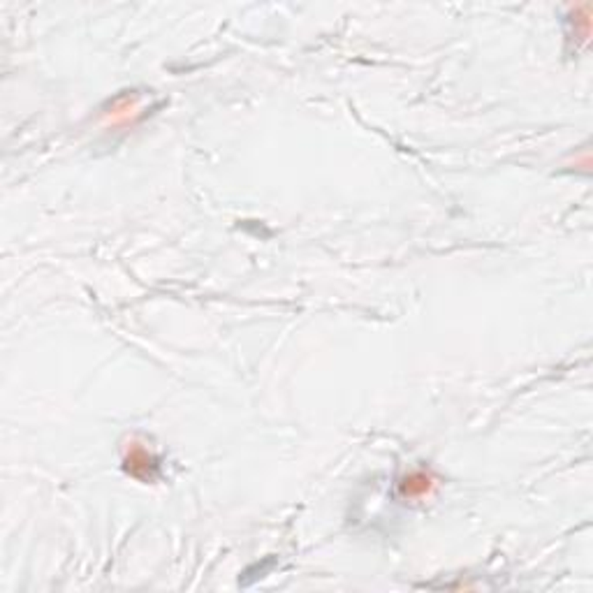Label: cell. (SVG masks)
I'll use <instances>...</instances> for the list:
<instances>
[{"label": "cell", "instance_id": "cell-1", "mask_svg": "<svg viewBox=\"0 0 593 593\" xmlns=\"http://www.w3.org/2000/svg\"><path fill=\"white\" fill-rule=\"evenodd\" d=\"M126 468L130 475L139 477V480H153L158 473V462L141 447H132V452L126 459Z\"/></svg>", "mask_w": 593, "mask_h": 593}, {"label": "cell", "instance_id": "cell-2", "mask_svg": "<svg viewBox=\"0 0 593 593\" xmlns=\"http://www.w3.org/2000/svg\"><path fill=\"white\" fill-rule=\"evenodd\" d=\"M431 489V477L422 475V473H415L410 477H406L403 482V494L406 496H415V494H427Z\"/></svg>", "mask_w": 593, "mask_h": 593}]
</instances>
